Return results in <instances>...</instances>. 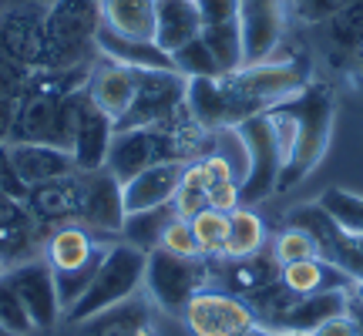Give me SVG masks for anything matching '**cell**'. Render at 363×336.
<instances>
[{"mask_svg":"<svg viewBox=\"0 0 363 336\" xmlns=\"http://www.w3.org/2000/svg\"><path fill=\"white\" fill-rule=\"evenodd\" d=\"M125 198H121V181L108 168L78 172L74 175V222L88 233L121 235L125 225Z\"/></svg>","mask_w":363,"mask_h":336,"instance_id":"7","label":"cell"},{"mask_svg":"<svg viewBox=\"0 0 363 336\" xmlns=\"http://www.w3.org/2000/svg\"><path fill=\"white\" fill-rule=\"evenodd\" d=\"M266 115H269L272 131L279 138V152H283V175H279L276 192H286L306 175H313L316 165L323 162L330 138H333L337 94L320 81H310L293 98L272 104Z\"/></svg>","mask_w":363,"mask_h":336,"instance_id":"1","label":"cell"},{"mask_svg":"<svg viewBox=\"0 0 363 336\" xmlns=\"http://www.w3.org/2000/svg\"><path fill=\"white\" fill-rule=\"evenodd\" d=\"M276 336H310V333H296V330H276Z\"/></svg>","mask_w":363,"mask_h":336,"instance_id":"42","label":"cell"},{"mask_svg":"<svg viewBox=\"0 0 363 336\" xmlns=\"http://www.w3.org/2000/svg\"><path fill=\"white\" fill-rule=\"evenodd\" d=\"M357 239H360V252H363V235H357Z\"/></svg>","mask_w":363,"mask_h":336,"instance_id":"46","label":"cell"},{"mask_svg":"<svg viewBox=\"0 0 363 336\" xmlns=\"http://www.w3.org/2000/svg\"><path fill=\"white\" fill-rule=\"evenodd\" d=\"M347 313H350L353 326H357V336H363V303L350 293V306H347Z\"/></svg>","mask_w":363,"mask_h":336,"instance_id":"39","label":"cell"},{"mask_svg":"<svg viewBox=\"0 0 363 336\" xmlns=\"http://www.w3.org/2000/svg\"><path fill=\"white\" fill-rule=\"evenodd\" d=\"M138 74V91L131 101L128 115L115 125L121 128H145V125H172L189 118L185 104V88L189 78H182L179 71H135Z\"/></svg>","mask_w":363,"mask_h":336,"instance_id":"5","label":"cell"},{"mask_svg":"<svg viewBox=\"0 0 363 336\" xmlns=\"http://www.w3.org/2000/svg\"><path fill=\"white\" fill-rule=\"evenodd\" d=\"M0 336H17V333H11V330H7V326H0Z\"/></svg>","mask_w":363,"mask_h":336,"instance_id":"45","label":"cell"},{"mask_svg":"<svg viewBox=\"0 0 363 336\" xmlns=\"http://www.w3.org/2000/svg\"><path fill=\"white\" fill-rule=\"evenodd\" d=\"M208 279H212V262L206 256H175L165 249H152L145 262V293L169 316H182L189 299L202 293Z\"/></svg>","mask_w":363,"mask_h":336,"instance_id":"3","label":"cell"},{"mask_svg":"<svg viewBox=\"0 0 363 336\" xmlns=\"http://www.w3.org/2000/svg\"><path fill=\"white\" fill-rule=\"evenodd\" d=\"M185 104H189V115L202 131H219V128H235L239 121L252 118L256 111L249 108L235 88L222 78H189L185 88Z\"/></svg>","mask_w":363,"mask_h":336,"instance_id":"11","label":"cell"},{"mask_svg":"<svg viewBox=\"0 0 363 336\" xmlns=\"http://www.w3.org/2000/svg\"><path fill=\"white\" fill-rule=\"evenodd\" d=\"M21 4H27V0H0V21H4L13 7H21Z\"/></svg>","mask_w":363,"mask_h":336,"instance_id":"41","label":"cell"},{"mask_svg":"<svg viewBox=\"0 0 363 336\" xmlns=\"http://www.w3.org/2000/svg\"><path fill=\"white\" fill-rule=\"evenodd\" d=\"M310 336H357V326H353L350 313H340V316H333V320L320 323Z\"/></svg>","mask_w":363,"mask_h":336,"instance_id":"38","label":"cell"},{"mask_svg":"<svg viewBox=\"0 0 363 336\" xmlns=\"http://www.w3.org/2000/svg\"><path fill=\"white\" fill-rule=\"evenodd\" d=\"M84 91H88L91 104L104 111L111 121H121L128 115L131 101H135V91H138V74L131 67H121L115 61H104L98 57V65L88 71V81H84Z\"/></svg>","mask_w":363,"mask_h":336,"instance_id":"13","label":"cell"},{"mask_svg":"<svg viewBox=\"0 0 363 336\" xmlns=\"http://www.w3.org/2000/svg\"><path fill=\"white\" fill-rule=\"evenodd\" d=\"M343 4H347V0H289L293 17L303 21V24H326Z\"/></svg>","mask_w":363,"mask_h":336,"instance_id":"34","label":"cell"},{"mask_svg":"<svg viewBox=\"0 0 363 336\" xmlns=\"http://www.w3.org/2000/svg\"><path fill=\"white\" fill-rule=\"evenodd\" d=\"M108 242H98L94 233H88L78 222H65L51 233V239L44 242V262L51 266L54 272H71L88 266L91 259L98 256Z\"/></svg>","mask_w":363,"mask_h":336,"instance_id":"20","label":"cell"},{"mask_svg":"<svg viewBox=\"0 0 363 336\" xmlns=\"http://www.w3.org/2000/svg\"><path fill=\"white\" fill-rule=\"evenodd\" d=\"M235 131L242 135L249 152V172L242 185H239V195H242V206L246 202H262L269 198L276 189H279V175H283V152H279V138L272 131L269 115H252L246 121H239Z\"/></svg>","mask_w":363,"mask_h":336,"instance_id":"6","label":"cell"},{"mask_svg":"<svg viewBox=\"0 0 363 336\" xmlns=\"http://www.w3.org/2000/svg\"><path fill=\"white\" fill-rule=\"evenodd\" d=\"M289 0H239V24H242V51L246 65H259L276 57L286 38Z\"/></svg>","mask_w":363,"mask_h":336,"instance_id":"12","label":"cell"},{"mask_svg":"<svg viewBox=\"0 0 363 336\" xmlns=\"http://www.w3.org/2000/svg\"><path fill=\"white\" fill-rule=\"evenodd\" d=\"M286 225L293 229H303L316 242V256L333 262L340 269H347L360 283L363 279V252H360V239L353 233H347L330 212H326L320 202H310V206H296L289 215H286Z\"/></svg>","mask_w":363,"mask_h":336,"instance_id":"8","label":"cell"},{"mask_svg":"<svg viewBox=\"0 0 363 336\" xmlns=\"http://www.w3.org/2000/svg\"><path fill=\"white\" fill-rule=\"evenodd\" d=\"M239 336H276V330H269V326H262V323H252L249 330H242Z\"/></svg>","mask_w":363,"mask_h":336,"instance_id":"40","label":"cell"},{"mask_svg":"<svg viewBox=\"0 0 363 336\" xmlns=\"http://www.w3.org/2000/svg\"><path fill=\"white\" fill-rule=\"evenodd\" d=\"M172 61H175V71H179L182 78H222L219 61L212 57V51L206 47L202 38H195L185 47H179V51L172 54Z\"/></svg>","mask_w":363,"mask_h":336,"instance_id":"30","label":"cell"},{"mask_svg":"<svg viewBox=\"0 0 363 336\" xmlns=\"http://www.w3.org/2000/svg\"><path fill=\"white\" fill-rule=\"evenodd\" d=\"M202 27L235 24L239 21V0H195Z\"/></svg>","mask_w":363,"mask_h":336,"instance_id":"35","label":"cell"},{"mask_svg":"<svg viewBox=\"0 0 363 336\" xmlns=\"http://www.w3.org/2000/svg\"><path fill=\"white\" fill-rule=\"evenodd\" d=\"M350 306V293H316V296H293L286 310L269 323V330H296L313 333L320 323L333 320Z\"/></svg>","mask_w":363,"mask_h":336,"instance_id":"21","label":"cell"},{"mask_svg":"<svg viewBox=\"0 0 363 336\" xmlns=\"http://www.w3.org/2000/svg\"><path fill=\"white\" fill-rule=\"evenodd\" d=\"M353 296H357V299H360V303H363V279H360V283H357V286H353Z\"/></svg>","mask_w":363,"mask_h":336,"instance_id":"43","label":"cell"},{"mask_svg":"<svg viewBox=\"0 0 363 336\" xmlns=\"http://www.w3.org/2000/svg\"><path fill=\"white\" fill-rule=\"evenodd\" d=\"M0 326H7V330L17 336H27L34 330V323H30V316H27V310H24V303L17 299L11 283L4 279V272H0Z\"/></svg>","mask_w":363,"mask_h":336,"instance_id":"32","label":"cell"},{"mask_svg":"<svg viewBox=\"0 0 363 336\" xmlns=\"http://www.w3.org/2000/svg\"><path fill=\"white\" fill-rule=\"evenodd\" d=\"M192 225V235L199 242V256L206 259H219L222 249H225V233H229V215L219 212V208H202L199 215L189 219Z\"/></svg>","mask_w":363,"mask_h":336,"instance_id":"28","label":"cell"},{"mask_svg":"<svg viewBox=\"0 0 363 336\" xmlns=\"http://www.w3.org/2000/svg\"><path fill=\"white\" fill-rule=\"evenodd\" d=\"M81 326H84L81 336H155V330H152V310L138 296L115 306V310L101 313V316H94V320H88V323H81Z\"/></svg>","mask_w":363,"mask_h":336,"instance_id":"24","label":"cell"},{"mask_svg":"<svg viewBox=\"0 0 363 336\" xmlns=\"http://www.w3.org/2000/svg\"><path fill=\"white\" fill-rule=\"evenodd\" d=\"M323 27L330 47L353 57L363 47V0H347Z\"/></svg>","mask_w":363,"mask_h":336,"instance_id":"27","label":"cell"},{"mask_svg":"<svg viewBox=\"0 0 363 336\" xmlns=\"http://www.w3.org/2000/svg\"><path fill=\"white\" fill-rule=\"evenodd\" d=\"M182 323L189 326L192 336H239L242 330L256 323V316H252L242 296L206 286L202 293H195L189 299V306L182 313Z\"/></svg>","mask_w":363,"mask_h":336,"instance_id":"10","label":"cell"},{"mask_svg":"<svg viewBox=\"0 0 363 336\" xmlns=\"http://www.w3.org/2000/svg\"><path fill=\"white\" fill-rule=\"evenodd\" d=\"M98 17L125 38L155 40V0H98Z\"/></svg>","mask_w":363,"mask_h":336,"instance_id":"23","label":"cell"},{"mask_svg":"<svg viewBox=\"0 0 363 336\" xmlns=\"http://www.w3.org/2000/svg\"><path fill=\"white\" fill-rule=\"evenodd\" d=\"M7 158H11L13 175L24 185H48V181L67 179V175L78 172L74 155L67 148L44 145V142H13Z\"/></svg>","mask_w":363,"mask_h":336,"instance_id":"14","label":"cell"},{"mask_svg":"<svg viewBox=\"0 0 363 336\" xmlns=\"http://www.w3.org/2000/svg\"><path fill=\"white\" fill-rule=\"evenodd\" d=\"M272 256L279 266H289V262H303V259H316V242L303 229H293L286 225L283 233L272 239Z\"/></svg>","mask_w":363,"mask_h":336,"instance_id":"31","label":"cell"},{"mask_svg":"<svg viewBox=\"0 0 363 336\" xmlns=\"http://www.w3.org/2000/svg\"><path fill=\"white\" fill-rule=\"evenodd\" d=\"M172 208H175V215H179V219H192V215H199L202 208H208V192L206 189H195V185H185V181H182L179 192H175V198H172Z\"/></svg>","mask_w":363,"mask_h":336,"instance_id":"36","label":"cell"},{"mask_svg":"<svg viewBox=\"0 0 363 336\" xmlns=\"http://www.w3.org/2000/svg\"><path fill=\"white\" fill-rule=\"evenodd\" d=\"M266 249V222L252 212V208L239 206L235 212H229V233H225V259H239V256H252Z\"/></svg>","mask_w":363,"mask_h":336,"instance_id":"26","label":"cell"},{"mask_svg":"<svg viewBox=\"0 0 363 336\" xmlns=\"http://www.w3.org/2000/svg\"><path fill=\"white\" fill-rule=\"evenodd\" d=\"M111 138H115V121L98 111L91 98L81 108L78 128H74V142H71V155H74V165L78 172H94V168H104L108 162V148H111Z\"/></svg>","mask_w":363,"mask_h":336,"instance_id":"19","label":"cell"},{"mask_svg":"<svg viewBox=\"0 0 363 336\" xmlns=\"http://www.w3.org/2000/svg\"><path fill=\"white\" fill-rule=\"evenodd\" d=\"M242 206V195H239V185L235 181H225V185H216L208 189V208H219V212H235Z\"/></svg>","mask_w":363,"mask_h":336,"instance_id":"37","label":"cell"},{"mask_svg":"<svg viewBox=\"0 0 363 336\" xmlns=\"http://www.w3.org/2000/svg\"><path fill=\"white\" fill-rule=\"evenodd\" d=\"M212 262V276L219 272L222 279V289L225 293H233V296H252L256 289L262 286H269L279 279V262L272 256V249H259V252H252V256H239V259H208Z\"/></svg>","mask_w":363,"mask_h":336,"instance_id":"16","label":"cell"},{"mask_svg":"<svg viewBox=\"0 0 363 336\" xmlns=\"http://www.w3.org/2000/svg\"><path fill=\"white\" fill-rule=\"evenodd\" d=\"M165 252H175V256H199V242H195L192 235V225H189V219H175L165 225V233H162V246Z\"/></svg>","mask_w":363,"mask_h":336,"instance_id":"33","label":"cell"},{"mask_svg":"<svg viewBox=\"0 0 363 336\" xmlns=\"http://www.w3.org/2000/svg\"><path fill=\"white\" fill-rule=\"evenodd\" d=\"M279 283L296 293V296H316V293H353V279L347 269H340L326 259H303V262H289L279 269Z\"/></svg>","mask_w":363,"mask_h":336,"instance_id":"18","label":"cell"},{"mask_svg":"<svg viewBox=\"0 0 363 336\" xmlns=\"http://www.w3.org/2000/svg\"><path fill=\"white\" fill-rule=\"evenodd\" d=\"M94 51L104 61H115V65L131 67V71H175L172 54L162 51L155 40L125 38L104 24H98V30H94Z\"/></svg>","mask_w":363,"mask_h":336,"instance_id":"15","label":"cell"},{"mask_svg":"<svg viewBox=\"0 0 363 336\" xmlns=\"http://www.w3.org/2000/svg\"><path fill=\"white\" fill-rule=\"evenodd\" d=\"M175 219V208L169 206H158V208H145V212H128L125 215V225H121V242L142 249V252H152V249L162 246V233L165 225Z\"/></svg>","mask_w":363,"mask_h":336,"instance_id":"25","label":"cell"},{"mask_svg":"<svg viewBox=\"0 0 363 336\" xmlns=\"http://www.w3.org/2000/svg\"><path fill=\"white\" fill-rule=\"evenodd\" d=\"M353 61H357V67H360V71H363V47H360V51H357V54H353Z\"/></svg>","mask_w":363,"mask_h":336,"instance_id":"44","label":"cell"},{"mask_svg":"<svg viewBox=\"0 0 363 336\" xmlns=\"http://www.w3.org/2000/svg\"><path fill=\"white\" fill-rule=\"evenodd\" d=\"M202 34L195 0H155V44L165 54H175Z\"/></svg>","mask_w":363,"mask_h":336,"instance_id":"22","label":"cell"},{"mask_svg":"<svg viewBox=\"0 0 363 336\" xmlns=\"http://www.w3.org/2000/svg\"><path fill=\"white\" fill-rule=\"evenodd\" d=\"M145 262H148V252H142V249L128 246L121 239L108 242L91 286L65 313V320L67 323H88L94 316H101V313L135 299L145 289Z\"/></svg>","mask_w":363,"mask_h":336,"instance_id":"2","label":"cell"},{"mask_svg":"<svg viewBox=\"0 0 363 336\" xmlns=\"http://www.w3.org/2000/svg\"><path fill=\"white\" fill-rule=\"evenodd\" d=\"M4 279L11 283L17 299L24 303L27 316L34 330H51L65 320L61 299H57V283H54V269L44 259H21L4 269Z\"/></svg>","mask_w":363,"mask_h":336,"instance_id":"9","label":"cell"},{"mask_svg":"<svg viewBox=\"0 0 363 336\" xmlns=\"http://www.w3.org/2000/svg\"><path fill=\"white\" fill-rule=\"evenodd\" d=\"M185 175V162H158V165L138 172L135 179L121 185L125 212H145V208L169 206Z\"/></svg>","mask_w":363,"mask_h":336,"instance_id":"17","label":"cell"},{"mask_svg":"<svg viewBox=\"0 0 363 336\" xmlns=\"http://www.w3.org/2000/svg\"><path fill=\"white\" fill-rule=\"evenodd\" d=\"M225 81L235 88V94L242 101L262 115L269 111L272 104L293 98L296 91H303L313 81V67L310 57H269V61H259V65H242L239 71L225 74Z\"/></svg>","mask_w":363,"mask_h":336,"instance_id":"4","label":"cell"},{"mask_svg":"<svg viewBox=\"0 0 363 336\" xmlns=\"http://www.w3.org/2000/svg\"><path fill=\"white\" fill-rule=\"evenodd\" d=\"M316 202H320L347 233L363 235V195L347 192V189H326Z\"/></svg>","mask_w":363,"mask_h":336,"instance_id":"29","label":"cell"},{"mask_svg":"<svg viewBox=\"0 0 363 336\" xmlns=\"http://www.w3.org/2000/svg\"><path fill=\"white\" fill-rule=\"evenodd\" d=\"M0 272H4V262H0Z\"/></svg>","mask_w":363,"mask_h":336,"instance_id":"47","label":"cell"}]
</instances>
